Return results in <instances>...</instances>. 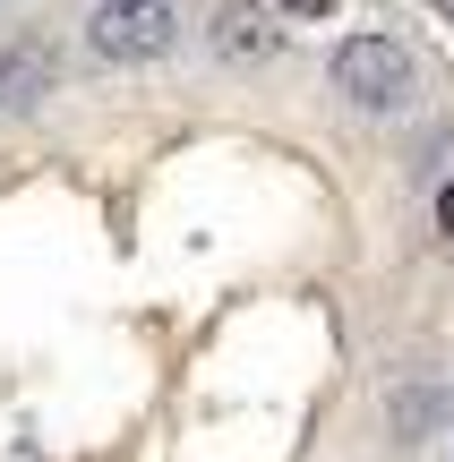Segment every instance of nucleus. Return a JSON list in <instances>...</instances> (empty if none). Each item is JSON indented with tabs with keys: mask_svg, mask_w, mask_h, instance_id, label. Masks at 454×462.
I'll return each instance as SVG.
<instances>
[{
	"mask_svg": "<svg viewBox=\"0 0 454 462\" xmlns=\"http://www.w3.org/2000/svg\"><path fill=\"white\" fill-rule=\"evenodd\" d=\"M326 78H335V95L352 112H412V95H421V60L394 34H343Z\"/></svg>",
	"mask_w": 454,
	"mask_h": 462,
	"instance_id": "f257e3e1",
	"label": "nucleus"
},
{
	"mask_svg": "<svg viewBox=\"0 0 454 462\" xmlns=\"http://www.w3.org/2000/svg\"><path fill=\"white\" fill-rule=\"evenodd\" d=\"M181 43V0H95L86 17V51L112 69H146Z\"/></svg>",
	"mask_w": 454,
	"mask_h": 462,
	"instance_id": "f03ea898",
	"label": "nucleus"
},
{
	"mask_svg": "<svg viewBox=\"0 0 454 462\" xmlns=\"http://www.w3.org/2000/svg\"><path fill=\"white\" fill-rule=\"evenodd\" d=\"M206 43H215V60H274L283 51V26H274L266 0H223L215 17H206Z\"/></svg>",
	"mask_w": 454,
	"mask_h": 462,
	"instance_id": "7ed1b4c3",
	"label": "nucleus"
},
{
	"mask_svg": "<svg viewBox=\"0 0 454 462\" xmlns=\"http://www.w3.org/2000/svg\"><path fill=\"white\" fill-rule=\"evenodd\" d=\"M438 411H446V394H438V377H421V368L386 385V437H394V446H429Z\"/></svg>",
	"mask_w": 454,
	"mask_h": 462,
	"instance_id": "20e7f679",
	"label": "nucleus"
},
{
	"mask_svg": "<svg viewBox=\"0 0 454 462\" xmlns=\"http://www.w3.org/2000/svg\"><path fill=\"white\" fill-rule=\"evenodd\" d=\"M51 78H60L51 43H0V112H26V103H43Z\"/></svg>",
	"mask_w": 454,
	"mask_h": 462,
	"instance_id": "39448f33",
	"label": "nucleus"
},
{
	"mask_svg": "<svg viewBox=\"0 0 454 462\" xmlns=\"http://www.w3.org/2000/svg\"><path fill=\"white\" fill-rule=\"evenodd\" d=\"M274 9H283V17H335L343 0H274Z\"/></svg>",
	"mask_w": 454,
	"mask_h": 462,
	"instance_id": "423d86ee",
	"label": "nucleus"
},
{
	"mask_svg": "<svg viewBox=\"0 0 454 462\" xmlns=\"http://www.w3.org/2000/svg\"><path fill=\"white\" fill-rule=\"evenodd\" d=\"M438 231H454V180L438 189Z\"/></svg>",
	"mask_w": 454,
	"mask_h": 462,
	"instance_id": "0eeeda50",
	"label": "nucleus"
},
{
	"mask_svg": "<svg viewBox=\"0 0 454 462\" xmlns=\"http://www.w3.org/2000/svg\"><path fill=\"white\" fill-rule=\"evenodd\" d=\"M429 9H446V17H454V0H429Z\"/></svg>",
	"mask_w": 454,
	"mask_h": 462,
	"instance_id": "6e6552de",
	"label": "nucleus"
}]
</instances>
